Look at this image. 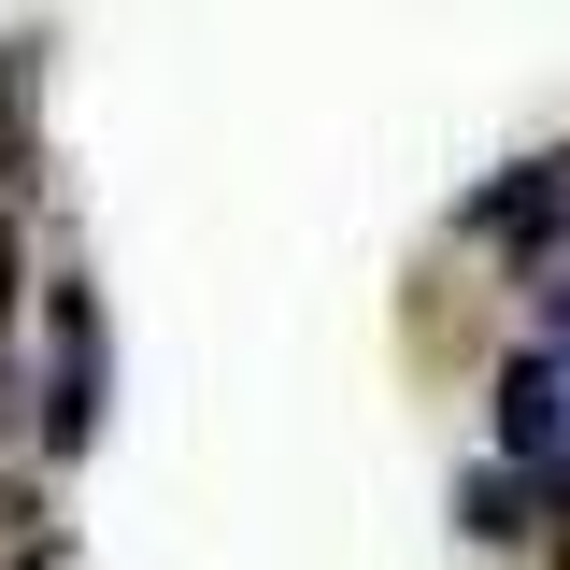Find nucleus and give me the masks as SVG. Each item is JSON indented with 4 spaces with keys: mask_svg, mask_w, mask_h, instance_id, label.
Returning a JSON list of instances; mask_svg holds the SVG:
<instances>
[{
    "mask_svg": "<svg viewBox=\"0 0 570 570\" xmlns=\"http://www.w3.org/2000/svg\"><path fill=\"white\" fill-rule=\"evenodd\" d=\"M499 471L570 499V299H557V343L513 356V385H499Z\"/></svg>",
    "mask_w": 570,
    "mask_h": 570,
    "instance_id": "1",
    "label": "nucleus"
},
{
    "mask_svg": "<svg viewBox=\"0 0 570 570\" xmlns=\"http://www.w3.org/2000/svg\"><path fill=\"white\" fill-rule=\"evenodd\" d=\"M471 243H513L528 272L570 285V157H528L513 186H485V200H471Z\"/></svg>",
    "mask_w": 570,
    "mask_h": 570,
    "instance_id": "2",
    "label": "nucleus"
}]
</instances>
